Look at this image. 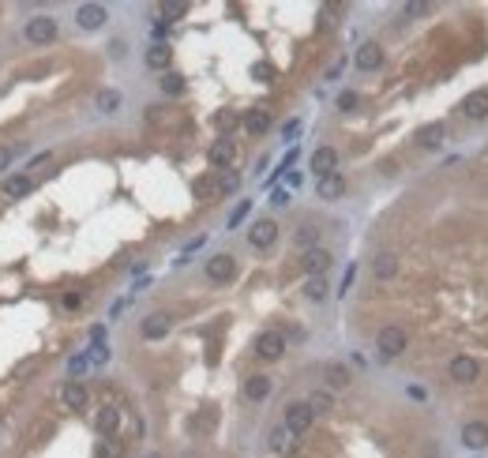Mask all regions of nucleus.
I'll use <instances>...</instances> for the list:
<instances>
[{"instance_id":"obj_1","label":"nucleus","mask_w":488,"mask_h":458,"mask_svg":"<svg viewBox=\"0 0 488 458\" xmlns=\"http://www.w3.org/2000/svg\"><path fill=\"white\" fill-rule=\"evenodd\" d=\"M406 345H410V334H406L402 327H395V323H387L380 334H375V350H380V357H383V360L402 357Z\"/></svg>"},{"instance_id":"obj_2","label":"nucleus","mask_w":488,"mask_h":458,"mask_svg":"<svg viewBox=\"0 0 488 458\" xmlns=\"http://www.w3.org/2000/svg\"><path fill=\"white\" fill-rule=\"evenodd\" d=\"M312 421H316V413H312V406L308 402H290L286 406V417H282V424L293 432V436H301V432H308L312 428Z\"/></svg>"},{"instance_id":"obj_3","label":"nucleus","mask_w":488,"mask_h":458,"mask_svg":"<svg viewBox=\"0 0 488 458\" xmlns=\"http://www.w3.org/2000/svg\"><path fill=\"white\" fill-rule=\"evenodd\" d=\"M233 275H237V260L229 252H218V255H211V260H207V278H211L214 286L233 282Z\"/></svg>"},{"instance_id":"obj_4","label":"nucleus","mask_w":488,"mask_h":458,"mask_svg":"<svg viewBox=\"0 0 488 458\" xmlns=\"http://www.w3.org/2000/svg\"><path fill=\"white\" fill-rule=\"evenodd\" d=\"M23 34H27L30 45H49L53 38H57V23H53L49 15H34V19L27 23V30H23Z\"/></svg>"},{"instance_id":"obj_5","label":"nucleus","mask_w":488,"mask_h":458,"mask_svg":"<svg viewBox=\"0 0 488 458\" xmlns=\"http://www.w3.org/2000/svg\"><path fill=\"white\" fill-rule=\"evenodd\" d=\"M286 353V339L278 331H263L259 339H255V357L259 360H278Z\"/></svg>"},{"instance_id":"obj_6","label":"nucleus","mask_w":488,"mask_h":458,"mask_svg":"<svg viewBox=\"0 0 488 458\" xmlns=\"http://www.w3.org/2000/svg\"><path fill=\"white\" fill-rule=\"evenodd\" d=\"M447 372H451L454 383H474L477 376H481V365H477L474 357H466V353H458V357L451 360V368H447Z\"/></svg>"},{"instance_id":"obj_7","label":"nucleus","mask_w":488,"mask_h":458,"mask_svg":"<svg viewBox=\"0 0 488 458\" xmlns=\"http://www.w3.org/2000/svg\"><path fill=\"white\" fill-rule=\"evenodd\" d=\"M207 158H211V165H218V170H229L237 158V147L233 139H226V135H218V139L211 143V150H207Z\"/></svg>"},{"instance_id":"obj_8","label":"nucleus","mask_w":488,"mask_h":458,"mask_svg":"<svg viewBox=\"0 0 488 458\" xmlns=\"http://www.w3.org/2000/svg\"><path fill=\"white\" fill-rule=\"evenodd\" d=\"M327 267H331V252H323V248H308V252L301 255V271H305L308 278L327 275Z\"/></svg>"},{"instance_id":"obj_9","label":"nucleus","mask_w":488,"mask_h":458,"mask_svg":"<svg viewBox=\"0 0 488 458\" xmlns=\"http://www.w3.org/2000/svg\"><path fill=\"white\" fill-rule=\"evenodd\" d=\"M248 240H252V248H270V244L278 240V222L259 218L252 229H248Z\"/></svg>"},{"instance_id":"obj_10","label":"nucleus","mask_w":488,"mask_h":458,"mask_svg":"<svg viewBox=\"0 0 488 458\" xmlns=\"http://www.w3.org/2000/svg\"><path fill=\"white\" fill-rule=\"evenodd\" d=\"M106 19H109L106 4H83V8H79V12H75V23H79V27H83V30H98V27H102V23H106Z\"/></svg>"},{"instance_id":"obj_11","label":"nucleus","mask_w":488,"mask_h":458,"mask_svg":"<svg viewBox=\"0 0 488 458\" xmlns=\"http://www.w3.org/2000/svg\"><path fill=\"white\" fill-rule=\"evenodd\" d=\"M334 165H338V150H334V147H319L316 154H312V173H316L319 181H323V176H331Z\"/></svg>"},{"instance_id":"obj_12","label":"nucleus","mask_w":488,"mask_h":458,"mask_svg":"<svg viewBox=\"0 0 488 458\" xmlns=\"http://www.w3.org/2000/svg\"><path fill=\"white\" fill-rule=\"evenodd\" d=\"M462 444H466L469 451H485V447H488V424L469 421L466 428H462Z\"/></svg>"},{"instance_id":"obj_13","label":"nucleus","mask_w":488,"mask_h":458,"mask_svg":"<svg viewBox=\"0 0 488 458\" xmlns=\"http://www.w3.org/2000/svg\"><path fill=\"white\" fill-rule=\"evenodd\" d=\"M383 64V45L380 42H364L361 49H357V68L361 71H375Z\"/></svg>"},{"instance_id":"obj_14","label":"nucleus","mask_w":488,"mask_h":458,"mask_svg":"<svg viewBox=\"0 0 488 458\" xmlns=\"http://www.w3.org/2000/svg\"><path fill=\"white\" fill-rule=\"evenodd\" d=\"M270 451H275V455H293V451H297V436H293L286 424L270 428Z\"/></svg>"},{"instance_id":"obj_15","label":"nucleus","mask_w":488,"mask_h":458,"mask_svg":"<svg viewBox=\"0 0 488 458\" xmlns=\"http://www.w3.org/2000/svg\"><path fill=\"white\" fill-rule=\"evenodd\" d=\"M139 331H143V339H150V342H154V339H165V334H170V316H165V312H154V316L143 319Z\"/></svg>"},{"instance_id":"obj_16","label":"nucleus","mask_w":488,"mask_h":458,"mask_svg":"<svg viewBox=\"0 0 488 458\" xmlns=\"http://www.w3.org/2000/svg\"><path fill=\"white\" fill-rule=\"evenodd\" d=\"M60 402H64V406H68V409H83L86 402H91V391H86L83 383H75V380H71V383H64V391H60Z\"/></svg>"},{"instance_id":"obj_17","label":"nucleus","mask_w":488,"mask_h":458,"mask_svg":"<svg viewBox=\"0 0 488 458\" xmlns=\"http://www.w3.org/2000/svg\"><path fill=\"white\" fill-rule=\"evenodd\" d=\"M316 192H319L323 199H342V196H346V176H342V173L323 176V181L316 184Z\"/></svg>"},{"instance_id":"obj_18","label":"nucleus","mask_w":488,"mask_h":458,"mask_svg":"<svg viewBox=\"0 0 488 458\" xmlns=\"http://www.w3.org/2000/svg\"><path fill=\"white\" fill-rule=\"evenodd\" d=\"M462 113H466L469 120H485V117H488V91L469 94V98L462 102Z\"/></svg>"},{"instance_id":"obj_19","label":"nucleus","mask_w":488,"mask_h":458,"mask_svg":"<svg viewBox=\"0 0 488 458\" xmlns=\"http://www.w3.org/2000/svg\"><path fill=\"white\" fill-rule=\"evenodd\" d=\"M170 60H173V49L165 42H154L147 49V68H154V71H162V68H170Z\"/></svg>"},{"instance_id":"obj_20","label":"nucleus","mask_w":488,"mask_h":458,"mask_svg":"<svg viewBox=\"0 0 488 458\" xmlns=\"http://www.w3.org/2000/svg\"><path fill=\"white\" fill-rule=\"evenodd\" d=\"M270 128V113L267 109H248L244 113V132L248 135H263Z\"/></svg>"},{"instance_id":"obj_21","label":"nucleus","mask_w":488,"mask_h":458,"mask_svg":"<svg viewBox=\"0 0 488 458\" xmlns=\"http://www.w3.org/2000/svg\"><path fill=\"white\" fill-rule=\"evenodd\" d=\"M30 188H34V181H30L27 173H12V176L4 181V196H12V199H23Z\"/></svg>"},{"instance_id":"obj_22","label":"nucleus","mask_w":488,"mask_h":458,"mask_svg":"<svg viewBox=\"0 0 488 458\" xmlns=\"http://www.w3.org/2000/svg\"><path fill=\"white\" fill-rule=\"evenodd\" d=\"M372 275L383 278V282H387V278H395V275H398V260H395L391 252H380V255L372 260Z\"/></svg>"},{"instance_id":"obj_23","label":"nucleus","mask_w":488,"mask_h":458,"mask_svg":"<svg viewBox=\"0 0 488 458\" xmlns=\"http://www.w3.org/2000/svg\"><path fill=\"white\" fill-rule=\"evenodd\" d=\"M117 424H121V409H117V406H102V413H98V436H113Z\"/></svg>"},{"instance_id":"obj_24","label":"nucleus","mask_w":488,"mask_h":458,"mask_svg":"<svg viewBox=\"0 0 488 458\" xmlns=\"http://www.w3.org/2000/svg\"><path fill=\"white\" fill-rule=\"evenodd\" d=\"M244 395L252 398V402H263L270 395V376H248V383H244Z\"/></svg>"},{"instance_id":"obj_25","label":"nucleus","mask_w":488,"mask_h":458,"mask_svg":"<svg viewBox=\"0 0 488 458\" xmlns=\"http://www.w3.org/2000/svg\"><path fill=\"white\" fill-rule=\"evenodd\" d=\"M443 135H447L443 124H428V128H421V132H417V147H439Z\"/></svg>"},{"instance_id":"obj_26","label":"nucleus","mask_w":488,"mask_h":458,"mask_svg":"<svg viewBox=\"0 0 488 458\" xmlns=\"http://www.w3.org/2000/svg\"><path fill=\"white\" fill-rule=\"evenodd\" d=\"M327 387H334V391L349 387V368L346 365H327Z\"/></svg>"},{"instance_id":"obj_27","label":"nucleus","mask_w":488,"mask_h":458,"mask_svg":"<svg viewBox=\"0 0 488 458\" xmlns=\"http://www.w3.org/2000/svg\"><path fill=\"white\" fill-rule=\"evenodd\" d=\"M94 455H98V458H121V455H124V447L117 444L113 436H102V439H98V447H94Z\"/></svg>"},{"instance_id":"obj_28","label":"nucleus","mask_w":488,"mask_h":458,"mask_svg":"<svg viewBox=\"0 0 488 458\" xmlns=\"http://www.w3.org/2000/svg\"><path fill=\"white\" fill-rule=\"evenodd\" d=\"M191 192H196V196L199 199H211V196H218V181H214V176H199V181L196 184H191Z\"/></svg>"},{"instance_id":"obj_29","label":"nucleus","mask_w":488,"mask_h":458,"mask_svg":"<svg viewBox=\"0 0 488 458\" xmlns=\"http://www.w3.org/2000/svg\"><path fill=\"white\" fill-rule=\"evenodd\" d=\"M308 406H312V413H327V409L334 406V398H331V391H312V398H308Z\"/></svg>"},{"instance_id":"obj_30","label":"nucleus","mask_w":488,"mask_h":458,"mask_svg":"<svg viewBox=\"0 0 488 458\" xmlns=\"http://www.w3.org/2000/svg\"><path fill=\"white\" fill-rule=\"evenodd\" d=\"M305 297H308V301H323V297H327V278L323 275L308 278V282H305Z\"/></svg>"},{"instance_id":"obj_31","label":"nucleus","mask_w":488,"mask_h":458,"mask_svg":"<svg viewBox=\"0 0 488 458\" xmlns=\"http://www.w3.org/2000/svg\"><path fill=\"white\" fill-rule=\"evenodd\" d=\"M98 109L102 113H117V109H121V94L117 91H98Z\"/></svg>"},{"instance_id":"obj_32","label":"nucleus","mask_w":488,"mask_h":458,"mask_svg":"<svg viewBox=\"0 0 488 458\" xmlns=\"http://www.w3.org/2000/svg\"><path fill=\"white\" fill-rule=\"evenodd\" d=\"M214 128H218L222 135L229 139V132L237 128V113H229V109H222V113H214Z\"/></svg>"},{"instance_id":"obj_33","label":"nucleus","mask_w":488,"mask_h":458,"mask_svg":"<svg viewBox=\"0 0 488 458\" xmlns=\"http://www.w3.org/2000/svg\"><path fill=\"white\" fill-rule=\"evenodd\" d=\"M316 240H319V226H301L297 229V244L305 248V252H308V248H316Z\"/></svg>"},{"instance_id":"obj_34","label":"nucleus","mask_w":488,"mask_h":458,"mask_svg":"<svg viewBox=\"0 0 488 458\" xmlns=\"http://www.w3.org/2000/svg\"><path fill=\"white\" fill-rule=\"evenodd\" d=\"M162 91L165 94H184V76H177V71H165V76H162Z\"/></svg>"},{"instance_id":"obj_35","label":"nucleus","mask_w":488,"mask_h":458,"mask_svg":"<svg viewBox=\"0 0 488 458\" xmlns=\"http://www.w3.org/2000/svg\"><path fill=\"white\" fill-rule=\"evenodd\" d=\"M188 12V4H184V0H170V4H162V19H181V15Z\"/></svg>"},{"instance_id":"obj_36","label":"nucleus","mask_w":488,"mask_h":458,"mask_svg":"<svg viewBox=\"0 0 488 458\" xmlns=\"http://www.w3.org/2000/svg\"><path fill=\"white\" fill-rule=\"evenodd\" d=\"M86 368H91V357H86V353H75V357L68 360V372H71V376H83Z\"/></svg>"},{"instance_id":"obj_37","label":"nucleus","mask_w":488,"mask_h":458,"mask_svg":"<svg viewBox=\"0 0 488 458\" xmlns=\"http://www.w3.org/2000/svg\"><path fill=\"white\" fill-rule=\"evenodd\" d=\"M86 357H91V365H106V360H109V350H106V342H94Z\"/></svg>"},{"instance_id":"obj_38","label":"nucleus","mask_w":488,"mask_h":458,"mask_svg":"<svg viewBox=\"0 0 488 458\" xmlns=\"http://www.w3.org/2000/svg\"><path fill=\"white\" fill-rule=\"evenodd\" d=\"M79 304H83V293H64V297H60V308H64V312H75Z\"/></svg>"},{"instance_id":"obj_39","label":"nucleus","mask_w":488,"mask_h":458,"mask_svg":"<svg viewBox=\"0 0 488 458\" xmlns=\"http://www.w3.org/2000/svg\"><path fill=\"white\" fill-rule=\"evenodd\" d=\"M248 211H252V203H248V199H244V203H241V207H237V211H233V214H229V226H241V222L248 218Z\"/></svg>"},{"instance_id":"obj_40","label":"nucleus","mask_w":488,"mask_h":458,"mask_svg":"<svg viewBox=\"0 0 488 458\" xmlns=\"http://www.w3.org/2000/svg\"><path fill=\"white\" fill-rule=\"evenodd\" d=\"M338 109H342V113H349V109H357V94H353V91L338 94Z\"/></svg>"},{"instance_id":"obj_41","label":"nucleus","mask_w":488,"mask_h":458,"mask_svg":"<svg viewBox=\"0 0 488 458\" xmlns=\"http://www.w3.org/2000/svg\"><path fill=\"white\" fill-rule=\"evenodd\" d=\"M237 184H241V176H237V173H226V176L218 181V188H222V192H237Z\"/></svg>"},{"instance_id":"obj_42","label":"nucleus","mask_w":488,"mask_h":458,"mask_svg":"<svg viewBox=\"0 0 488 458\" xmlns=\"http://www.w3.org/2000/svg\"><path fill=\"white\" fill-rule=\"evenodd\" d=\"M270 203H275V207H286V203H290V192H286V188H275V196H270Z\"/></svg>"},{"instance_id":"obj_43","label":"nucleus","mask_w":488,"mask_h":458,"mask_svg":"<svg viewBox=\"0 0 488 458\" xmlns=\"http://www.w3.org/2000/svg\"><path fill=\"white\" fill-rule=\"evenodd\" d=\"M8 165H12V147H0V173H4Z\"/></svg>"},{"instance_id":"obj_44","label":"nucleus","mask_w":488,"mask_h":458,"mask_svg":"<svg viewBox=\"0 0 488 458\" xmlns=\"http://www.w3.org/2000/svg\"><path fill=\"white\" fill-rule=\"evenodd\" d=\"M255 79H275V71H270V64H255Z\"/></svg>"},{"instance_id":"obj_45","label":"nucleus","mask_w":488,"mask_h":458,"mask_svg":"<svg viewBox=\"0 0 488 458\" xmlns=\"http://www.w3.org/2000/svg\"><path fill=\"white\" fill-rule=\"evenodd\" d=\"M353 275H357V267H349V271H346V278H342V293H346V289L353 286Z\"/></svg>"},{"instance_id":"obj_46","label":"nucleus","mask_w":488,"mask_h":458,"mask_svg":"<svg viewBox=\"0 0 488 458\" xmlns=\"http://www.w3.org/2000/svg\"><path fill=\"white\" fill-rule=\"evenodd\" d=\"M406 12H410V15H421V12H428V4H406Z\"/></svg>"},{"instance_id":"obj_47","label":"nucleus","mask_w":488,"mask_h":458,"mask_svg":"<svg viewBox=\"0 0 488 458\" xmlns=\"http://www.w3.org/2000/svg\"><path fill=\"white\" fill-rule=\"evenodd\" d=\"M147 458H162V455H147Z\"/></svg>"}]
</instances>
